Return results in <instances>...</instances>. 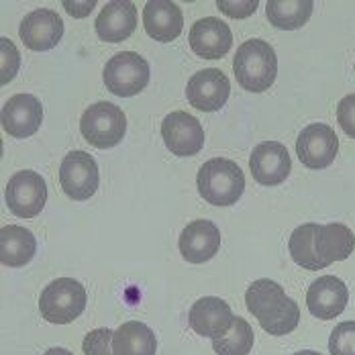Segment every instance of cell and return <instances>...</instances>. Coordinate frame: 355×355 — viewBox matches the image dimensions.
<instances>
[{"instance_id": "obj_1", "label": "cell", "mask_w": 355, "mask_h": 355, "mask_svg": "<svg viewBox=\"0 0 355 355\" xmlns=\"http://www.w3.org/2000/svg\"><path fill=\"white\" fill-rule=\"evenodd\" d=\"M245 304L249 313L259 320L261 329L270 335H288L298 327L300 309L296 300H292L284 288L274 280L261 278L249 284Z\"/></svg>"}, {"instance_id": "obj_2", "label": "cell", "mask_w": 355, "mask_h": 355, "mask_svg": "<svg viewBox=\"0 0 355 355\" xmlns=\"http://www.w3.org/2000/svg\"><path fill=\"white\" fill-rule=\"evenodd\" d=\"M233 71L239 86L259 94L274 86L278 76V58L274 47L263 39H249L235 53Z\"/></svg>"}, {"instance_id": "obj_3", "label": "cell", "mask_w": 355, "mask_h": 355, "mask_svg": "<svg viewBox=\"0 0 355 355\" xmlns=\"http://www.w3.org/2000/svg\"><path fill=\"white\" fill-rule=\"evenodd\" d=\"M196 186L200 196L209 205L231 207L241 198L245 190V176L235 162L225 157H213L198 170Z\"/></svg>"}, {"instance_id": "obj_4", "label": "cell", "mask_w": 355, "mask_h": 355, "mask_svg": "<svg viewBox=\"0 0 355 355\" xmlns=\"http://www.w3.org/2000/svg\"><path fill=\"white\" fill-rule=\"evenodd\" d=\"M86 290L73 278H58L39 296L41 317L51 324H68L76 320L86 309Z\"/></svg>"}, {"instance_id": "obj_5", "label": "cell", "mask_w": 355, "mask_h": 355, "mask_svg": "<svg viewBox=\"0 0 355 355\" xmlns=\"http://www.w3.org/2000/svg\"><path fill=\"white\" fill-rule=\"evenodd\" d=\"M82 137L96 149H110L123 141L127 133V114L107 101L84 110L80 119Z\"/></svg>"}, {"instance_id": "obj_6", "label": "cell", "mask_w": 355, "mask_h": 355, "mask_svg": "<svg viewBox=\"0 0 355 355\" xmlns=\"http://www.w3.org/2000/svg\"><path fill=\"white\" fill-rule=\"evenodd\" d=\"M103 80L112 96H137L149 84V64L135 51H121L108 60Z\"/></svg>"}, {"instance_id": "obj_7", "label": "cell", "mask_w": 355, "mask_h": 355, "mask_svg": "<svg viewBox=\"0 0 355 355\" xmlns=\"http://www.w3.org/2000/svg\"><path fill=\"white\" fill-rule=\"evenodd\" d=\"M4 200L10 213L19 218H33L47 202L45 180L33 170H21L8 180Z\"/></svg>"}, {"instance_id": "obj_8", "label": "cell", "mask_w": 355, "mask_h": 355, "mask_svg": "<svg viewBox=\"0 0 355 355\" xmlns=\"http://www.w3.org/2000/svg\"><path fill=\"white\" fill-rule=\"evenodd\" d=\"M60 184L62 190L71 200H88L96 194L101 176L96 159L86 151H70L60 168Z\"/></svg>"}, {"instance_id": "obj_9", "label": "cell", "mask_w": 355, "mask_h": 355, "mask_svg": "<svg viewBox=\"0 0 355 355\" xmlns=\"http://www.w3.org/2000/svg\"><path fill=\"white\" fill-rule=\"evenodd\" d=\"M337 153L339 139L335 129H331L329 125L313 123L306 129H302L296 139V155L311 170L329 168L335 162Z\"/></svg>"}, {"instance_id": "obj_10", "label": "cell", "mask_w": 355, "mask_h": 355, "mask_svg": "<svg viewBox=\"0 0 355 355\" xmlns=\"http://www.w3.org/2000/svg\"><path fill=\"white\" fill-rule=\"evenodd\" d=\"M162 137L166 147L178 157H192L205 147V129L200 121L188 112H170L162 123Z\"/></svg>"}, {"instance_id": "obj_11", "label": "cell", "mask_w": 355, "mask_h": 355, "mask_svg": "<svg viewBox=\"0 0 355 355\" xmlns=\"http://www.w3.org/2000/svg\"><path fill=\"white\" fill-rule=\"evenodd\" d=\"M231 94L229 78L216 68L196 71L186 86V98L194 108L202 112H216L225 107Z\"/></svg>"}, {"instance_id": "obj_12", "label": "cell", "mask_w": 355, "mask_h": 355, "mask_svg": "<svg viewBox=\"0 0 355 355\" xmlns=\"http://www.w3.org/2000/svg\"><path fill=\"white\" fill-rule=\"evenodd\" d=\"M19 35L31 51H49L62 41L64 21L55 10L37 8L23 17Z\"/></svg>"}, {"instance_id": "obj_13", "label": "cell", "mask_w": 355, "mask_h": 355, "mask_svg": "<svg viewBox=\"0 0 355 355\" xmlns=\"http://www.w3.org/2000/svg\"><path fill=\"white\" fill-rule=\"evenodd\" d=\"M249 170L255 182L263 186H278L286 182L292 170V162L286 145L278 141H263L255 145L249 157Z\"/></svg>"}, {"instance_id": "obj_14", "label": "cell", "mask_w": 355, "mask_h": 355, "mask_svg": "<svg viewBox=\"0 0 355 355\" xmlns=\"http://www.w3.org/2000/svg\"><path fill=\"white\" fill-rule=\"evenodd\" d=\"M0 121L2 129L8 135L17 139H27L35 135L43 123V107L39 98L31 94H17L4 103Z\"/></svg>"}, {"instance_id": "obj_15", "label": "cell", "mask_w": 355, "mask_h": 355, "mask_svg": "<svg viewBox=\"0 0 355 355\" xmlns=\"http://www.w3.org/2000/svg\"><path fill=\"white\" fill-rule=\"evenodd\" d=\"M190 47L202 60H220L233 47V33L225 21L216 17H205L190 29Z\"/></svg>"}, {"instance_id": "obj_16", "label": "cell", "mask_w": 355, "mask_h": 355, "mask_svg": "<svg viewBox=\"0 0 355 355\" xmlns=\"http://www.w3.org/2000/svg\"><path fill=\"white\" fill-rule=\"evenodd\" d=\"M349 300V290L337 276H322L315 280L306 292V306L313 317L331 320L339 317Z\"/></svg>"}, {"instance_id": "obj_17", "label": "cell", "mask_w": 355, "mask_h": 355, "mask_svg": "<svg viewBox=\"0 0 355 355\" xmlns=\"http://www.w3.org/2000/svg\"><path fill=\"white\" fill-rule=\"evenodd\" d=\"M188 320H190L192 331L214 341L231 329L235 315L223 298L205 296L192 304L188 313Z\"/></svg>"}, {"instance_id": "obj_18", "label": "cell", "mask_w": 355, "mask_h": 355, "mask_svg": "<svg viewBox=\"0 0 355 355\" xmlns=\"http://www.w3.org/2000/svg\"><path fill=\"white\" fill-rule=\"evenodd\" d=\"M178 245L186 261L205 263L213 259L220 248V231L211 220H205V218L192 220L190 225L184 227Z\"/></svg>"}, {"instance_id": "obj_19", "label": "cell", "mask_w": 355, "mask_h": 355, "mask_svg": "<svg viewBox=\"0 0 355 355\" xmlns=\"http://www.w3.org/2000/svg\"><path fill=\"white\" fill-rule=\"evenodd\" d=\"M96 35L107 43H121L137 29V8L129 0H110L96 17Z\"/></svg>"}, {"instance_id": "obj_20", "label": "cell", "mask_w": 355, "mask_h": 355, "mask_svg": "<svg viewBox=\"0 0 355 355\" xmlns=\"http://www.w3.org/2000/svg\"><path fill=\"white\" fill-rule=\"evenodd\" d=\"M143 27L159 43H170L184 29V15L172 0H147L143 8Z\"/></svg>"}, {"instance_id": "obj_21", "label": "cell", "mask_w": 355, "mask_h": 355, "mask_svg": "<svg viewBox=\"0 0 355 355\" xmlns=\"http://www.w3.org/2000/svg\"><path fill=\"white\" fill-rule=\"evenodd\" d=\"M355 249V235L349 227L341 223H329L317 225L315 231V251L322 263V268H329L335 261L347 259Z\"/></svg>"}, {"instance_id": "obj_22", "label": "cell", "mask_w": 355, "mask_h": 355, "mask_svg": "<svg viewBox=\"0 0 355 355\" xmlns=\"http://www.w3.org/2000/svg\"><path fill=\"white\" fill-rule=\"evenodd\" d=\"M37 253L35 235L17 225H4L0 229V259L8 268L27 266Z\"/></svg>"}, {"instance_id": "obj_23", "label": "cell", "mask_w": 355, "mask_h": 355, "mask_svg": "<svg viewBox=\"0 0 355 355\" xmlns=\"http://www.w3.org/2000/svg\"><path fill=\"white\" fill-rule=\"evenodd\" d=\"M155 333L139 320H129L114 331L112 354L114 355H155Z\"/></svg>"}, {"instance_id": "obj_24", "label": "cell", "mask_w": 355, "mask_h": 355, "mask_svg": "<svg viewBox=\"0 0 355 355\" xmlns=\"http://www.w3.org/2000/svg\"><path fill=\"white\" fill-rule=\"evenodd\" d=\"M313 0H270L266 4L268 21L282 31H296L304 27L313 15Z\"/></svg>"}, {"instance_id": "obj_25", "label": "cell", "mask_w": 355, "mask_h": 355, "mask_svg": "<svg viewBox=\"0 0 355 355\" xmlns=\"http://www.w3.org/2000/svg\"><path fill=\"white\" fill-rule=\"evenodd\" d=\"M315 231H317V223L300 225V227H296L292 231L290 241H288V249H290L292 259L300 268L311 270V272L322 270V263L319 261L317 251H315Z\"/></svg>"}, {"instance_id": "obj_26", "label": "cell", "mask_w": 355, "mask_h": 355, "mask_svg": "<svg viewBox=\"0 0 355 355\" xmlns=\"http://www.w3.org/2000/svg\"><path fill=\"white\" fill-rule=\"evenodd\" d=\"M253 329L241 317H235L231 329L213 341V349L216 355H249L253 347Z\"/></svg>"}, {"instance_id": "obj_27", "label": "cell", "mask_w": 355, "mask_h": 355, "mask_svg": "<svg viewBox=\"0 0 355 355\" xmlns=\"http://www.w3.org/2000/svg\"><path fill=\"white\" fill-rule=\"evenodd\" d=\"M331 355H355V322L345 320L337 324L329 339Z\"/></svg>"}, {"instance_id": "obj_28", "label": "cell", "mask_w": 355, "mask_h": 355, "mask_svg": "<svg viewBox=\"0 0 355 355\" xmlns=\"http://www.w3.org/2000/svg\"><path fill=\"white\" fill-rule=\"evenodd\" d=\"M0 62H2V66H0V84L4 86L17 76L19 66H21V53L15 47V43L10 39H6V37L0 39Z\"/></svg>"}, {"instance_id": "obj_29", "label": "cell", "mask_w": 355, "mask_h": 355, "mask_svg": "<svg viewBox=\"0 0 355 355\" xmlns=\"http://www.w3.org/2000/svg\"><path fill=\"white\" fill-rule=\"evenodd\" d=\"M112 337L114 333L110 329H94L90 331L82 341L84 355H114L112 354Z\"/></svg>"}, {"instance_id": "obj_30", "label": "cell", "mask_w": 355, "mask_h": 355, "mask_svg": "<svg viewBox=\"0 0 355 355\" xmlns=\"http://www.w3.org/2000/svg\"><path fill=\"white\" fill-rule=\"evenodd\" d=\"M337 121H339V127L345 131V135L355 139V94H347L339 101Z\"/></svg>"}, {"instance_id": "obj_31", "label": "cell", "mask_w": 355, "mask_h": 355, "mask_svg": "<svg viewBox=\"0 0 355 355\" xmlns=\"http://www.w3.org/2000/svg\"><path fill=\"white\" fill-rule=\"evenodd\" d=\"M216 8L233 19H248L257 10V0H218Z\"/></svg>"}, {"instance_id": "obj_32", "label": "cell", "mask_w": 355, "mask_h": 355, "mask_svg": "<svg viewBox=\"0 0 355 355\" xmlns=\"http://www.w3.org/2000/svg\"><path fill=\"white\" fill-rule=\"evenodd\" d=\"M96 6V0H90V2H64V8L71 12V17H88L90 15V10Z\"/></svg>"}, {"instance_id": "obj_33", "label": "cell", "mask_w": 355, "mask_h": 355, "mask_svg": "<svg viewBox=\"0 0 355 355\" xmlns=\"http://www.w3.org/2000/svg\"><path fill=\"white\" fill-rule=\"evenodd\" d=\"M43 355H73L68 349H64V347H51V349H47Z\"/></svg>"}, {"instance_id": "obj_34", "label": "cell", "mask_w": 355, "mask_h": 355, "mask_svg": "<svg viewBox=\"0 0 355 355\" xmlns=\"http://www.w3.org/2000/svg\"><path fill=\"white\" fill-rule=\"evenodd\" d=\"M294 355H320V354H317V352H298V354H294Z\"/></svg>"}]
</instances>
